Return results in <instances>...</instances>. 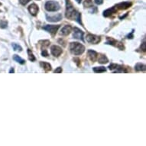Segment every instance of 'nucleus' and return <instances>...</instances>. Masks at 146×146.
<instances>
[{
    "mask_svg": "<svg viewBox=\"0 0 146 146\" xmlns=\"http://www.w3.org/2000/svg\"><path fill=\"white\" fill-rule=\"evenodd\" d=\"M73 37V38H76V39L83 41V32L78 28H74Z\"/></svg>",
    "mask_w": 146,
    "mask_h": 146,
    "instance_id": "obj_7",
    "label": "nucleus"
},
{
    "mask_svg": "<svg viewBox=\"0 0 146 146\" xmlns=\"http://www.w3.org/2000/svg\"><path fill=\"white\" fill-rule=\"evenodd\" d=\"M0 27L2 28H6L7 27V22L6 21H2L0 23Z\"/></svg>",
    "mask_w": 146,
    "mask_h": 146,
    "instance_id": "obj_27",
    "label": "nucleus"
},
{
    "mask_svg": "<svg viewBox=\"0 0 146 146\" xmlns=\"http://www.w3.org/2000/svg\"><path fill=\"white\" fill-rule=\"evenodd\" d=\"M86 41L88 43L90 44H98L99 42L101 41V38L99 36H96V35H94L92 34H88L86 35Z\"/></svg>",
    "mask_w": 146,
    "mask_h": 146,
    "instance_id": "obj_4",
    "label": "nucleus"
},
{
    "mask_svg": "<svg viewBox=\"0 0 146 146\" xmlns=\"http://www.w3.org/2000/svg\"><path fill=\"white\" fill-rule=\"evenodd\" d=\"M10 73H14V69H11Z\"/></svg>",
    "mask_w": 146,
    "mask_h": 146,
    "instance_id": "obj_33",
    "label": "nucleus"
},
{
    "mask_svg": "<svg viewBox=\"0 0 146 146\" xmlns=\"http://www.w3.org/2000/svg\"><path fill=\"white\" fill-rule=\"evenodd\" d=\"M98 61L100 64H106V63H108L109 60L104 54H99V58H98Z\"/></svg>",
    "mask_w": 146,
    "mask_h": 146,
    "instance_id": "obj_14",
    "label": "nucleus"
},
{
    "mask_svg": "<svg viewBox=\"0 0 146 146\" xmlns=\"http://www.w3.org/2000/svg\"><path fill=\"white\" fill-rule=\"evenodd\" d=\"M28 11L29 12L31 13V15L35 16L37 15L38 12V7L36 4H34V3H32L31 5H30L28 6Z\"/></svg>",
    "mask_w": 146,
    "mask_h": 146,
    "instance_id": "obj_9",
    "label": "nucleus"
},
{
    "mask_svg": "<svg viewBox=\"0 0 146 146\" xmlns=\"http://www.w3.org/2000/svg\"><path fill=\"white\" fill-rule=\"evenodd\" d=\"M28 58L29 60L31 61H34L35 60V57L34 56V54H32V52L30 51V50H28Z\"/></svg>",
    "mask_w": 146,
    "mask_h": 146,
    "instance_id": "obj_22",
    "label": "nucleus"
},
{
    "mask_svg": "<svg viewBox=\"0 0 146 146\" xmlns=\"http://www.w3.org/2000/svg\"><path fill=\"white\" fill-rule=\"evenodd\" d=\"M61 72H62V68H61V67H58V68H57V69L54 70L55 73H60Z\"/></svg>",
    "mask_w": 146,
    "mask_h": 146,
    "instance_id": "obj_29",
    "label": "nucleus"
},
{
    "mask_svg": "<svg viewBox=\"0 0 146 146\" xmlns=\"http://www.w3.org/2000/svg\"><path fill=\"white\" fill-rule=\"evenodd\" d=\"M145 65L142 63H138L135 67V70L136 71H145Z\"/></svg>",
    "mask_w": 146,
    "mask_h": 146,
    "instance_id": "obj_15",
    "label": "nucleus"
},
{
    "mask_svg": "<svg viewBox=\"0 0 146 146\" xmlns=\"http://www.w3.org/2000/svg\"><path fill=\"white\" fill-rule=\"evenodd\" d=\"M51 52L54 57H59L60 55L62 54L63 51H62V48L60 47L59 46L53 45V46L51 47Z\"/></svg>",
    "mask_w": 146,
    "mask_h": 146,
    "instance_id": "obj_6",
    "label": "nucleus"
},
{
    "mask_svg": "<svg viewBox=\"0 0 146 146\" xmlns=\"http://www.w3.org/2000/svg\"><path fill=\"white\" fill-rule=\"evenodd\" d=\"M45 9L48 12H56L58 11L60 9V6L59 3L56 1H47L45 3Z\"/></svg>",
    "mask_w": 146,
    "mask_h": 146,
    "instance_id": "obj_3",
    "label": "nucleus"
},
{
    "mask_svg": "<svg viewBox=\"0 0 146 146\" xmlns=\"http://www.w3.org/2000/svg\"><path fill=\"white\" fill-rule=\"evenodd\" d=\"M118 67L117 64H110V65L109 66V70H114V69H116V67Z\"/></svg>",
    "mask_w": 146,
    "mask_h": 146,
    "instance_id": "obj_25",
    "label": "nucleus"
},
{
    "mask_svg": "<svg viewBox=\"0 0 146 146\" xmlns=\"http://www.w3.org/2000/svg\"><path fill=\"white\" fill-rule=\"evenodd\" d=\"M59 28H60L59 25H46V26L43 27V29L45 31H48L52 35H54L57 33V31H58Z\"/></svg>",
    "mask_w": 146,
    "mask_h": 146,
    "instance_id": "obj_5",
    "label": "nucleus"
},
{
    "mask_svg": "<svg viewBox=\"0 0 146 146\" xmlns=\"http://www.w3.org/2000/svg\"><path fill=\"white\" fill-rule=\"evenodd\" d=\"M71 30H72V27L70 25H65V26L63 27L62 29H61L60 34L61 35H68L70 33Z\"/></svg>",
    "mask_w": 146,
    "mask_h": 146,
    "instance_id": "obj_12",
    "label": "nucleus"
},
{
    "mask_svg": "<svg viewBox=\"0 0 146 146\" xmlns=\"http://www.w3.org/2000/svg\"><path fill=\"white\" fill-rule=\"evenodd\" d=\"M12 47H13V49L15 51H22V48L21 46H19L18 44H12Z\"/></svg>",
    "mask_w": 146,
    "mask_h": 146,
    "instance_id": "obj_23",
    "label": "nucleus"
},
{
    "mask_svg": "<svg viewBox=\"0 0 146 146\" xmlns=\"http://www.w3.org/2000/svg\"><path fill=\"white\" fill-rule=\"evenodd\" d=\"M41 55H42V56H44V57H47L48 56V53H47V50H43V51L41 52Z\"/></svg>",
    "mask_w": 146,
    "mask_h": 146,
    "instance_id": "obj_28",
    "label": "nucleus"
},
{
    "mask_svg": "<svg viewBox=\"0 0 146 146\" xmlns=\"http://www.w3.org/2000/svg\"><path fill=\"white\" fill-rule=\"evenodd\" d=\"M128 70L126 68H124L122 66H119L116 67V70L114 71V73H127Z\"/></svg>",
    "mask_w": 146,
    "mask_h": 146,
    "instance_id": "obj_17",
    "label": "nucleus"
},
{
    "mask_svg": "<svg viewBox=\"0 0 146 146\" xmlns=\"http://www.w3.org/2000/svg\"><path fill=\"white\" fill-rule=\"evenodd\" d=\"M106 69L104 67H94L93 68V71L96 73L106 72Z\"/></svg>",
    "mask_w": 146,
    "mask_h": 146,
    "instance_id": "obj_18",
    "label": "nucleus"
},
{
    "mask_svg": "<svg viewBox=\"0 0 146 146\" xmlns=\"http://www.w3.org/2000/svg\"><path fill=\"white\" fill-rule=\"evenodd\" d=\"M59 42H60V43H61V44H62V43H64V41H62L61 39H60V40H59ZM63 45H64V46H65V44H63Z\"/></svg>",
    "mask_w": 146,
    "mask_h": 146,
    "instance_id": "obj_32",
    "label": "nucleus"
},
{
    "mask_svg": "<svg viewBox=\"0 0 146 146\" xmlns=\"http://www.w3.org/2000/svg\"><path fill=\"white\" fill-rule=\"evenodd\" d=\"M81 1H82V0H77V2H78V3H80V2H81Z\"/></svg>",
    "mask_w": 146,
    "mask_h": 146,
    "instance_id": "obj_34",
    "label": "nucleus"
},
{
    "mask_svg": "<svg viewBox=\"0 0 146 146\" xmlns=\"http://www.w3.org/2000/svg\"><path fill=\"white\" fill-rule=\"evenodd\" d=\"M94 2H95V3L97 5H101L103 4V0H94Z\"/></svg>",
    "mask_w": 146,
    "mask_h": 146,
    "instance_id": "obj_30",
    "label": "nucleus"
},
{
    "mask_svg": "<svg viewBox=\"0 0 146 146\" xmlns=\"http://www.w3.org/2000/svg\"><path fill=\"white\" fill-rule=\"evenodd\" d=\"M41 66L44 68L46 71H49L51 70V66L50 64H48L47 62H41Z\"/></svg>",
    "mask_w": 146,
    "mask_h": 146,
    "instance_id": "obj_16",
    "label": "nucleus"
},
{
    "mask_svg": "<svg viewBox=\"0 0 146 146\" xmlns=\"http://www.w3.org/2000/svg\"><path fill=\"white\" fill-rule=\"evenodd\" d=\"M77 13V12L74 9L70 0H66V18L71 19V20L75 19Z\"/></svg>",
    "mask_w": 146,
    "mask_h": 146,
    "instance_id": "obj_2",
    "label": "nucleus"
},
{
    "mask_svg": "<svg viewBox=\"0 0 146 146\" xmlns=\"http://www.w3.org/2000/svg\"><path fill=\"white\" fill-rule=\"evenodd\" d=\"M47 16V20L49 21H52V22H57V21H59L61 20V18H62V15L58 13L57 15H54L53 16H48L47 15H46Z\"/></svg>",
    "mask_w": 146,
    "mask_h": 146,
    "instance_id": "obj_8",
    "label": "nucleus"
},
{
    "mask_svg": "<svg viewBox=\"0 0 146 146\" xmlns=\"http://www.w3.org/2000/svg\"><path fill=\"white\" fill-rule=\"evenodd\" d=\"M87 56L90 58V60L94 62L96 59H97V57H98V54L95 51H93V50H89L87 51Z\"/></svg>",
    "mask_w": 146,
    "mask_h": 146,
    "instance_id": "obj_10",
    "label": "nucleus"
},
{
    "mask_svg": "<svg viewBox=\"0 0 146 146\" xmlns=\"http://www.w3.org/2000/svg\"><path fill=\"white\" fill-rule=\"evenodd\" d=\"M116 7L109 8V9H106V11L103 12V16H105V17H109V16L112 15L113 13H116Z\"/></svg>",
    "mask_w": 146,
    "mask_h": 146,
    "instance_id": "obj_13",
    "label": "nucleus"
},
{
    "mask_svg": "<svg viewBox=\"0 0 146 146\" xmlns=\"http://www.w3.org/2000/svg\"><path fill=\"white\" fill-rule=\"evenodd\" d=\"M75 20L78 22L79 24H80L81 25H83L82 24V21H81V14L80 13V12H77V13L76 15V17H75Z\"/></svg>",
    "mask_w": 146,
    "mask_h": 146,
    "instance_id": "obj_21",
    "label": "nucleus"
},
{
    "mask_svg": "<svg viewBox=\"0 0 146 146\" xmlns=\"http://www.w3.org/2000/svg\"><path fill=\"white\" fill-rule=\"evenodd\" d=\"M13 59L16 61V62H18L19 64H24L25 63V60H23L22 58H21L19 56H18V55H14L13 56Z\"/></svg>",
    "mask_w": 146,
    "mask_h": 146,
    "instance_id": "obj_19",
    "label": "nucleus"
},
{
    "mask_svg": "<svg viewBox=\"0 0 146 146\" xmlns=\"http://www.w3.org/2000/svg\"><path fill=\"white\" fill-rule=\"evenodd\" d=\"M40 43H42L41 45H42V47H48L49 46V44H50V41H40Z\"/></svg>",
    "mask_w": 146,
    "mask_h": 146,
    "instance_id": "obj_24",
    "label": "nucleus"
},
{
    "mask_svg": "<svg viewBox=\"0 0 146 146\" xmlns=\"http://www.w3.org/2000/svg\"><path fill=\"white\" fill-rule=\"evenodd\" d=\"M70 51L74 55H80L85 51V47L78 42H72L70 44Z\"/></svg>",
    "mask_w": 146,
    "mask_h": 146,
    "instance_id": "obj_1",
    "label": "nucleus"
},
{
    "mask_svg": "<svg viewBox=\"0 0 146 146\" xmlns=\"http://www.w3.org/2000/svg\"><path fill=\"white\" fill-rule=\"evenodd\" d=\"M83 5L85 8H90L93 6V1L92 0H85L83 2Z\"/></svg>",
    "mask_w": 146,
    "mask_h": 146,
    "instance_id": "obj_20",
    "label": "nucleus"
},
{
    "mask_svg": "<svg viewBox=\"0 0 146 146\" xmlns=\"http://www.w3.org/2000/svg\"><path fill=\"white\" fill-rule=\"evenodd\" d=\"M30 1H31V0H19L20 3H21V5H25L27 4V3H28Z\"/></svg>",
    "mask_w": 146,
    "mask_h": 146,
    "instance_id": "obj_26",
    "label": "nucleus"
},
{
    "mask_svg": "<svg viewBox=\"0 0 146 146\" xmlns=\"http://www.w3.org/2000/svg\"><path fill=\"white\" fill-rule=\"evenodd\" d=\"M141 48H142V51H145V49H146V48H145V42H144L143 44H142V46H141Z\"/></svg>",
    "mask_w": 146,
    "mask_h": 146,
    "instance_id": "obj_31",
    "label": "nucleus"
},
{
    "mask_svg": "<svg viewBox=\"0 0 146 146\" xmlns=\"http://www.w3.org/2000/svg\"><path fill=\"white\" fill-rule=\"evenodd\" d=\"M132 5V3L131 2H120L119 4H117L116 5V8H118L119 9H127L128 8H129L130 6Z\"/></svg>",
    "mask_w": 146,
    "mask_h": 146,
    "instance_id": "obj_11",
    "label": "nucleus"
}]
</instances>
